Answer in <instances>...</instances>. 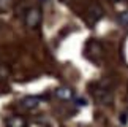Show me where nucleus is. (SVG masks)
I'll return each mask as SVG.
<instances>
[{
  "instance_id": "f257e3e1",
  "label": "nucleus",
  "mask_w": 128,
  "mask_h": 127,
  "mask_svg": "<svg viewBox=\"0 0 128 127\" xmlns=\"http://www.w3.org/2000/svg\"><path fill=\"white\" fill-rule=\"evenodd\" d=\"M92 95L100 105H111L114 102V89L108 81H98L96 84H93Z\"/></svg>"
},
{
  "instance_id": "f03ea898",
  "label": "nucleus",
  "mask_w": 128,
  "mask_h": 127,
  "mask_svg": "<svg viewBox=\"0 0 128 127\" xmlns=\"http://www.w3.org/2000/svg\"><path fill=\"white\" fill-rule=\"evenodd\" d=\"M41 19H43V13L38 7L28 8L26 14H24V22H26V26L28 29H36L41 24Z\"/></svg>"
},
{
  "instance_id": "7ed1b4c3",
  "label": "nucleus",
  "mask_w": 128,
  "mask_h": 127,
  "mask_svg": "<svg viewBox=\"0 0 128 127\" xmlns=\"http://www.w3.org/2000/svg\"><path fill=\"white\" fill-rule=\"evenodd\" d=\"M103 14H104V10L101 8V5L92 3L86 11V21L88 22V26H95V24L103 18Z\"/></svg>"
},
{
  "instance_id": "20e7f679",
  "label": "nucleus",
  "mask_w": 128,
  "mask_h": 127,
  "mask_svg": "<svg viewBox=\"0 0 128 127\" xmlns=\"http://www.w3.org/2000/svg\"><path fill=\"white\" fill-rule=\"evenodd\" d=\"M103 52H104V49H103V45H101L100 41L90 40V41L87 43V46H86V54L90 57V59L100 60L101 57H103Z\"/></svg>"
},
{
  "instance_id": "39448f33",
  "label": "nucleus",
  "mask_w": 128,
  "mask_h": 127,
  "mask_svg": "<svg viewBox=\"0 0 128 127\" xmlns=\"http://www.w3.org/2000/svg\"><path fill=\"white\" fill-rule=\"evenodd\" d=\"M21 103V106L24 110H35V108H38L40 106V103H41V100L38 99V97H33V95H27V97H24V99L19 102Z\"/></svg>"
},
{
  "instance_id": "423d86ee",
  "label": "nucleus",
  "mask_w": 128,
  "mask_h": 127,
  "mask_svg": "<svg viewBox=\"0 0 128 127\" xmlns=\"http://www.w3.org/2000/svg\"><path fill=\"white\" fill-rule=\"evenodd\" d=\"M56 95H57L60 100H71V99H74V91H73L71 87L62 86V87H57Z\"/></svg>"
},
{
  "instance_id": "0eeeda50",
  "label": "nucleus",
  "mask_w": 128,
  "mask_h": 127,
  "mask_svg": "<svg viewBox=\"0 0 128 127\" xmlns=\"http://www.w3.org/2000/svg\"><path fill=\"white\" fill-rule=\"evenodd\" d=\"M5 124H6V127H27V121L22 118V116H10V118H6V121H5Z\"/></svg>"
},
{
  "instance_id": "6e6552de",
  "label": "nucleus",
  "mask_w": 128,
  "mask_h": 127,
  "mask_svg": "<svg viewBox=\"0 0 128 127\" xmlns=\"http://www.w3.org/2000/svg\"><path fill=\"white\" fill-rule=\"evenodd\" d=\"M119 22L122 24V26L128 27V11H124V13L119 14Z\"/></svg>"
},
{
  "instance_id": "1a4fd4ad",
  "label": "nucleus",
  "mask_w": 128,
  "mask_h": 127,
  "mask_svg": "<svg viewBox=\"0 0 128 127\" xmlns=\"http://www.w3.org/2000/svg\"><path fill=\"white\" fill-rule=\"evenodd\" d=\"M8 68L5 67V65H0V80H5V78L8 76Z\"/></svg>"
},
{
  "instance_id": "9d476101",
  "label": "nucleus",
  "mask_w": 128,
  "mask_h": 127,
  "mask_svg": "<svg viewBox=\"0 0 128 127\" xmlns=\"http://www.w3.org/2000/svg\"><path fill=\"white\" fill-rule=\"evenodd\" d=\"M76 102H78V105H79V106H86L87 105V102L82 100V99H76Z\"/></svg>"
},
{
  "instance_id": "9b49d317",
  "label": "nucleus",
  "mask_w": 128,
  "mask_h": 127,
  "mask_svg": "<svg viewBox=\"0 0 128 127\" xmlns=\"http://www.w3.org/2000/svg\"><path fill=\"white\" fill-rule=\"evenodd\" d=\"M114 2H117V0H114Z\"/></svg>"
}]
</instances>
